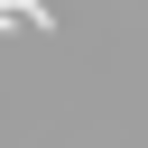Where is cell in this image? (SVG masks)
Masks as SVG:
<instances>
[{"label": "cell", "instance_id": "obj_1", "mask_svg": "<svg viewBox=\"0 0 148 148\" xmlns=\"http://www.w3.org/2000/svg\"><path fill=\"white\" fill-rule=\"evenodd\" d=\"M0 28H37V37H46L56 9H46V0H0Z\"/></svg>", "mask_w": 148, "mask_h": 148}]
</instances>
